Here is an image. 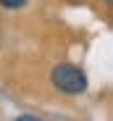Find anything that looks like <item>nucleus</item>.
<instances>
[{
  "label": "nucleus",
  "mask_w": 113,
  "mask_h": 121,
  "mask_svg": "<svg viewBox=\"0 0 113 121\" xmlns=\"http://www.w3.org/2000/svg\"><path fill=\"white\" fill-rule=\"evenodd\" d=\"M110 3H113V0H105V5H110Z\"/></svg>",
  "instance_id": "20e7f679"
},
{
  "label": "nucleus",
  "mask_w": 113,
  "mask_h": 121,
  "mask_svg": "<svg viewBox=\"0 0 113 121\" xmlns=\"http://www.w3.org/2000/svg\"><path fill=\"white\" fill-rule=\"evenodd\" d=\"M16 121H40V118H34V116H18Z\"/></svg>",
  "instance_id": "7ed1b4c3"
},
{
  "label": "nucleus",
  "mask_w": 113,
  "mask_h": 121,
  "mask_svg": "<svg viewBox=\"0 0 113 121\" xmlns=\"http://www.w3.org/2000/svg\"><path fill=\"white\" fill-rule=\"evenodd\" d=\"M50 79H53V84L58 87L61 92H66V95H79V92L87 90L84 71L76 69V66H71V63H58V66L53 69Z\"/></svg>",
  "instance_id": "f257e3e1"
},
{
  "label": "nucleus",
  "mask_w": 113,
  "mask_h": 121,
  "mask_svg": "<svg viewBox=\"0 0 113 121\" xmlns=\"http://www.w3.org/2000/svg\"><path fill=\"white\" fill-rule=\"evenodd\" d=\"M0 5L8 8V11H16V8H24V5H26V0H0Z\"/></svg>",
  "instance_id": "f03ea898"
}]
</instances>
